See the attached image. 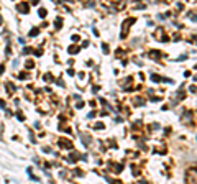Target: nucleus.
<instances>
[{
  "label": "nucleus",
  "mask_w": 197,
  "mask_h": 184,
  "mask_svg": "<svg viewBox=\"0 0 197 184\" xmlns=\"http://www.w3.org/2000/svg\"><path fill=\"white\" fill-rule=\"evenodd\" d=\"M187 182L189 184H195V168H190L187 171Z\"/></svg>",
  "instance_id": "1"
}]
</instances>
